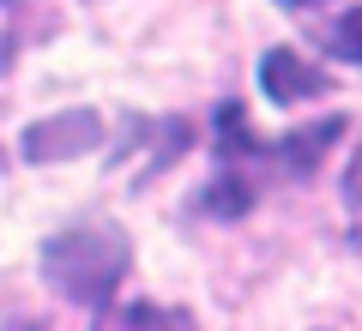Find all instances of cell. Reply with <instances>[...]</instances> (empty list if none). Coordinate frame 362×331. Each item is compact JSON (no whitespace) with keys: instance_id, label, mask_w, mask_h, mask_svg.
<instances>
[{"instance_id":"obj_1","label":"cell","mask_w":362,"mask_h":331,"mask_svg":"<svg viewBox=\"0 0 362 331\" xmlns=\"http://www.w3.org/2000/svg\"><path fill=\"white\" fill-rule=\"evenodd\" d=\"M127 265H133V241L115 223H73V229L42 241V277H49V289L78 301V307L115 301Z\"/></svg>"},{"instance_id":"obj_2","label":"cell","mask_w":362,"mask_h":331,"mask_svg":"<svg viewBox=\"0 0 362 331\" xmlns=\"http://www.w3.org/2000/svg\"><path fill=\"white\" fill-rule=\"evenodd\" d=\"M103 145V115L97 109H61V115L37 121L25 133V157L30 163H66V157H85Z\"/></svg>"},{"instance_id":"obj_3","label":"cell","mask_w":362,"mask_h":331,"mask_svg":"<svg viewBox=\"0 0 362 331\" xmlns=\"http://www.w3.org/2000/svg\"><path fill=\"white\" fill-rule=\"evenodd\" d=\"M259 90L272 102H308V97H326L332 90V73L320 61H308V54H296V49H272L259 61Z\"/></svg>"},{"instance_id":"obj_4","label":"cell","mask_w":362,"mask_h":331,"mask_svg":"<svg viewBox=\"0 0 362 331\" xmlns=\"http://www.w3.org/2000/svg\"><path fill=\"white\" fill-rule=\"evenodd\" d=\"M97 331H199L187 307H157V301H103Z\"/></svg>"},{"instance_id":"obj_5","label":"cell","mask_w":362,"mask_h":331,"mask_svg":"<svg viewBox=\"0 0 362 331\" xmlns=\"http://www.w3.org/2000/svg\"><path fill=\"white\" fill-rule=\"evenodd\" d=\"M344 139V121H320V127H308V133H290L278 151H266V163L278 169V175H296V181H308L314 169H320V157H326V145H338Z\"/></svg>"},{"instance_id":"obj_6","label":"cell","mask_w":362,"mask_h":331,"mask_svg":"<svg viewBox=\"0 0 362 331\" xmlns=\"http://www.w3.org/2000/svg\"><path fill=\"white\" fill-rule=\"evenodd\" d=\"M338 199H344V235H350V247H362V145L350 151V163H344V187H338Z\"/></svg>"},{"instance_id":"obj_7","label":"cell","mask_w":362,"mask_h":331,"mask_svg":"<svg viewBox=\"0 0 362 331\" xmlns=\"http://www.w3.org/2000/svg\"><path fill=\"white\" fill-rule=\"evenodd\" d=\"M332 49L344 54V61H356V66H362V6H350V13L338 18V30H332Z\"/></svg>"},{"instance_id":"obj_8","label":"cell","mask_w":362,"mask_h":331,"mask_svg":"<svg viewBox=\"0 0 362 331\" xmlns=\"http://www.w3.org/2000/svg\"><path fill=\"white\" fill-rule=\"evenodd\" d=\"M284 6H326V0H284Z\"/></svg>"},{"instance_id":"obj_9","label":"cell","mask_w":362,"mask_h":331,"mask_svg":"<svg viewBox=\"0 0 362 331\" xmlns=\"http://www.w3.org/2000/svg\"><path fill=\"white\" fill-rule=\"evenodd\" d=\"M18 331H42V325H18Z\"/></svg>"}]
</instances>
